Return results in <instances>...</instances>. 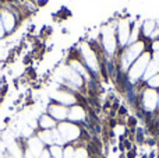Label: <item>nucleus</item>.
<instances>
[{
    "instance_id": "f03ea898",
    "label": "nucleus",
    "mask_w": 159,
    "mask_h": 158,
    "mask_svg": "<svg viewBox=\"0 0 159 158\" xmlns=\"http://www.w3.org/2000/svg\"><path fill=\"white\" fill-rule=\"evenodd\" d=\"M41 126H42L43 129H52V128H55V120L50 119L49 116H42V119H41Z\"/></svg>"
},
{
    "instance_id": "0eeeda50",
    "label": "nucleus",
    "mask_w": 159,
    "mask_h": 158,
    "mask_svg": "<svg viewBox=\"0 0 159 158\" xmlns=\"http://www.w3.org/2000/svg\"><path fill=\"white\" fill-rule=\"evenodd\" d=\"M135 123H137V119H135V118H134V116L129 118V128L134 129V128H135Z\"/></svg>"
},
{
    "instance_id": "6e6552de",
    "label": "nucleus",
    "mask_w": 159,
    "mask_h": 158,
    "mask_svg": "<svg viewBox=\"0 0 159 158\" xmlns=\"http://www.w3.org/2000/svg\"><path fill=\"white\" fill-rule=\"evenodd\" d=\"M135 156H137L135 148H131V150H129V153H127V158H135Z\"/></svg>"
},
{
    "instance_id": "1a4fd4ad",
    "label": "nucleus",
    "mask_w": 159,
    "mask_h": 158,
    "mask_svg": "<svg viewBox=\"0 0 159 158\" xmlns=\"http://www.w3.org/2000/svg\"><path fill=\"white\" fill-rule=\"evenodd\" d=\"M126 114H127V109L124 108V106H120V108H119V115L123 116V115H126Z\"/></svg>"
},
{
    "instance_id": "f257e3e1",
    "label": "nucleus",
    "mask_w": 159,
    "mask_h": 158,
    "mask_svg": "<svg viewBox=\"0 0 159 158\" xmlns=\"http://www.w3.org/2000/svg\"><path fill=\"white\" fill-rule=\"evenodd\" d=\"M50 114L52 115H55L56 118H59V119H63V118H66V109L64 108H61L60 105H57V106H55V108H50Z\"/></svg>"
},
{
    "instance_id": "423d86ee",
    "label": "nucleus",
    "mask_w": 159,
    "mask_h": 158,
    "mask_svg": "<svg viewBox=\"0 0 159 158\" xmlns=\"http://www.w3.org/2000/svg\"><path fill=\"white\" fill-rule=\"evenodd\" d=\"M52 154L55 156L56 158H60L61 157V151L59 147H52Z\"/></svg>"
},
{
    "instance_id": "7ed1b4c3",
    "label": "nucleus",
    "mask_w": 159,
    "mask_h": 158,
    "mask_svg": "<svg viewBox=\"0 0 159 158\" xmlns=\"http://www.w3.org/2000/svg\"><path fill=\"white\" fill-rule=\"evenodd\" d=\"M143 31H144V35H148V36H151V31H155L154 22H152V21L145 22V24H144V27H143Z\"/></svg>"
},
{
    "instance_id": "20e7f679",
    "label": "nucleus",
    "mask_w": 159,
    "mask_h": 158,
    "mask_svg": "<svg viewBox=\"0 0 159 158\" xmlns=\"http://www.w3.org/2000/svg\"><path fill=\"white\" fill-rule=\"evenodd\" d=\"M135 133H137V136H135V140H137L138 143H143L144 142V133H143V130H141V129H137V132H135Z\"/></svg>"
},
{
    "instance_id": "9d476101",
    "label": "nucleus",
    "mask_w": 159,
    "mask_h": 158,
    "mask_svg": "<svg viewBox=\"0 0 159 158\" xmlns=\"http://www.w3.org/2000/svg\"><path fill=\"white\" fill-rule=\"evenodd\" d=\"M6 91H7V86H4V87H3V90H0V94L4 95V94H6Z\"/></svg>"
},
{
    "instance_id": "39448f33",
    "label": "nucleus",
    "mask_w": 159,
    "mask_h": 158,
    "mask_svg": "<svg viewBox=\"0 0 159 158\" xmlns=\"http://www.w3.org/2000/svg\"><path fill=\"white\" fill-rule=\"evenodd\" d=\"M149 86L151 87H159V76H155L152 80H149Z\"/></svg>"
}]
</instances>
